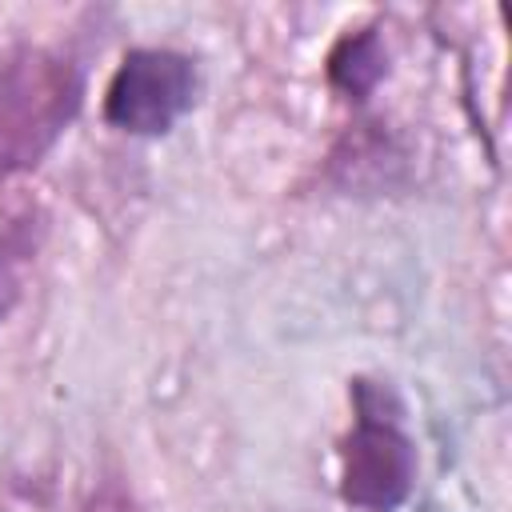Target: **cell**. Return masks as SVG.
<instances>
[{"instance_id":"obj_1","label":"cell","mask_w":512,"mask_h":512,"mask_svg":"<svg viewBox=\"0 0 512 512\" xmlns=\"http://www.w3.org/2000/svg\"><path fill=\"white\" fill-rule=\"evenodd\" d=\"M84 100L80 64L48 44L0 52V180L32 172L68 132Z\"/></svg>"},{"instance_id":"obj_2","label":"cell","mask_w":512,"mask_h":512,"mask_svg":"<svg viewBox=\"0 0 512 512\" xmlns=\"http://www.w3.org/2000/svg\"><path fill=\"white\" fill-rule=\"evenodd\" d=\"M352 428L340 440V496L360 512H396L416 484V440L404 432L388 384L356 376Z\"/></svg>"},{"instance_id":"obj_3","label":"cell","mask_w":512,"mask_h":512,"mask_svg":"<svg viewBox=\"0 0 512 512\" xmlns=\"http://www.w3.org/2000/svg\"><path fill=\"white\" fill-rule=\"evenodd\" d=\"M196 104V60L176 48H128L104 84V124L124 136H164Z\"/></svg>"},{"instance_id":"obj_4","label":"cell","mask_w":512,"mask_h":512,"mask_svg":"<svg viewBox=\"0 0 512 512\" xmlns=\"http://www.w3.org/2000/svg\"><path fill=\"white\" fill-rule=\"evenodd\" d=\"M388 76V48L376 28H348L324 56V80L344 104H364Z\"/></svg>"},{"instance_id":"obj_5","label":"cell","mask_w":512,"mask_h":512,"mask_svg":"<svg viewBox=\"0 0 512 512\" xmlns=\"http://www.w3.org/2000/svg\"><path fill=\"white\" fill-rule=\"evenodd\" d=\"M48 236V220L36 204L20 208L16 216H8L0 224V324L12 316V308L24 296V280L44 248Z\"/></svg>"},{"instance_id":"obj_6","label":"cell","mask_w":512,"mask_h":512,"mask_svg":"<svg viewBox=\"0 0 512 512\" xmlns=\"http://www.w3.org/2000/svg\"><path fill=\"white\" fill-rule=\"evenodd\" d=\"M80 512H140V504H136L132 488H128L120 476H104V480L88 492V500H84Z\"/></svg>"}]
</instances>
